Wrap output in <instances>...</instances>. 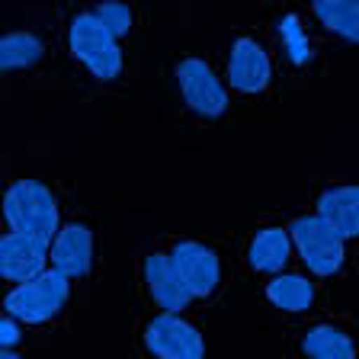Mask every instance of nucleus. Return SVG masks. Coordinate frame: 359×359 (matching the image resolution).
<instances>
[{"mask_svg": "<svg viewBox=\"0 0 359 359\" xmlns=\"http://www.w3.org/2000/svg\"><path fill=\"white\" fill-rule=\"evenodd\" d=\"M4 215H7L10 231L29 234V238L42 241L52 247V241L58 238V199L52 196V189L39 183V180H20L7 189L4 199Z\"/></svg>", "mask_w": 359, "mask_h": 359, "instance_id": "f257e3e1", "label": "nucleus"}, {"mask_svg": "<svg viewBox=\"0 0 359 359\" xmlns=\"http://www.w3.org/2000/svg\"><path fill=\"white\" fill-rule=\"evenodd\" d=\"M71 55L100 81H116L122 74V45L112 36V29L100 20L93 10L77 13L67 29Z\"/></svg>", "mask_w": 359, "mask_h": 359, "instance_id": "f03ea898", "label": "nucleus"}, {"mask_svg": "<svg viewBox=\"0 0 359 359\" xmlns=\"http://www.w3.org/2000/svg\"><path fill=\"white\" fill-rule=\"evenodd\" d=\"M67 295H71V279L65 273H58V269H45L42 276L16 285L4 299V308L16 321L42 324L52 321L55 314L67 305Z\"/></svg>", "mask_w": 359, "mask_h": 359, "instance_id": "7ed1b4c3", "label": "nucleus"}, {"mask_svg": "<svg viewBox=\"0 0 359 359\" xmlns=\"http://www.w3.org/2000/svg\"><path fill=\"white\" fill-rule=\"evenodd\" d=\"M289 238L292 247L299 250V257L305 260V266L318 276H334L337 269L344 266L346 238L340 231H334L318 212L295 218L289 228Z\"/></svg>", "mask_w": 359, "mask_h": 359, "instance_id": "20e7f679", "label": "nucleus"}, {"mask_svg": "<svg viewBox=\"0 0 359 359\" xmlns=\"http://www.w3.org/2000/svg\"><path fill=\"white\" fill-rule=\"evenodd\" d=\"M144 346L157 359H202L205 344L196 324H189L183 314H157L144 327Z\"/></svg>", "mask_w": 359, "mask_h": 359, "instance_id": "39448f33", "label": "nucleus"}, {"mask_svg": "<svg viewBox=\"0 0 359 359\" xmlns=\"http://www.w3.org/2000/svg\"><path fill=\"white\" fill-rule=\"evenodd\" d=\"M180 93L187 106L202 119H218L228 109V90L202 58H183L177 65Z\"/></svg>", "mask_w": 359, "mask_h": 359, "instance_id": "423d86ee", "label": "nucleus"}, {"mask_svg": "<svg viewBox=\"0 0 359 359\" xmlns=\"http://www.w3.org/2000/svg\"><path fill=\"white\" fill-rule=\"evenodd\" d=\"M170 257H173V263H177L180 279L193 292V299H209L212 292L218 289V283H222V263H218V254L209 244L177 241Z\"/></svg>", "mask_w": 359, "mask_h": 359, "instance_id": "0eeeda50", "label": "nucleus"}, {"mask_svg": "<svg viewBox=\"0 0 359 359\" xmlns=\"http://www.w3.org/2000/svg\"><path fill=\"white\" fill-rule=\"evenodd\" d=\"M273 81V65L269 55L257 39H238L231 45V58H228V83L241 93H260Z\"/></svg>", "mask_w": 359, "mask_h": 359, "instance_id": "6e6552de", "label": "nucleus"}, {"mask_svg": "<svg viewBox=\"0 0 359 359\" xmlns=\"http://www.w3.org/2000/svg\"><path fill=\"white\" fill-rule=\"evenodd\" d=\"M45 260H48V244L29 238V234L7 231L0 241V273L10 283H29V279L42 276Z\"/></svg>", "mask_w": 359, "mask_h": 359, "instance_id": "1a4fd4ad", "label": "nucleus"}, {"mask_svg": "<svg viewBox=\"0 0 359 359\" xmlns=\"http://www.w3.org/2000/svg\"><path fill=\"white\" fill-rule=\"evenodd\" d=\"M144 283H148V295L154 299V305L170 314H180L193 302V292L180 279L170 254H151L144 260Z\"/></svg>", "mask_w": 359, "mask_h": 359, "instance_id": "9d476101", "label": "nucleus"}, {"mask_svg": "<svg viewBox=\"0 0 359 359\" xmlns=\"http://www.w3.org/2000/svg\"><path fill=\"white\" fill-rule=\"evenodd\" d=\"M93 263V231L81 222H71L52 241V269L65 273L67 279H81Z\"/></svg>", "mask_w": 359, "mask_h": 359, "instance_id": "9b49d317", "label": "nucleus"}, {"mask_svg": "<svg viewBox=\"0 0 359 359\" xmlns=\"http://www.w3.org/2000/svg\"><path fill=\"white\" fill-rule=\"evenodd\" d=\"M318 215L344 238H359V187H330L318 199Z\"/></svg>", "mask_w": 359, "mask_h": 359, "instance_id": "f8f14e48", "label": "nucleus"}, {"mask_svg": "<svg viewBox=\"0 0 359 359\" xmlns=\"http://www.w3.org/2000/svg\"><path fill=\"white\" fill-rule=\"evenodd\" d=\"M289 254H292V238L285 228H276V224H269V228H260L250 241V266L260 269V273H279V269L289 263Z\"/></svg>", "mask_w": 359, "mask_h": 359, "instance_id": "ddd939ff", "label": "nucleus"}, {"mask_svg": "<svg viewBox=\"0 0 359 359\" xmlns=\"http://www.w3.org/2000/svg\"><path fill=\"white\" fill-rule=\"evenodd\" d=\"M302 350L308 359H356V346H353L350 334L334 324H314L302 340Z\"/></svg>", "mask_w": 359, "mask_h": 359, "instance_id": "4468645a", "label": "nucleus"}, {"mask_svg": "<svg viewBox=\"0 0 359 359\" xmlns=\"http://www.w3.org/2000/svg\"><path fill=\"white\" fill-rule=\"evenodd\" d=\"M266 299L283 311H308L314 302V285L308 283L302 273H279L266 283Z\"/></svg>", "mask_w": 359, "mask_h": 359, "instance_id": "2eb2a0df", "label": "nucleus"}, {"mask_svg": "<svg viewBox=\"0 0 359 359\" xmlns=\"http://www.w3.org/2000/svg\"><path fill=\"white\" fill-rule=\"evenodd\" d=\"M314 16L334 36L359 45V0H321L314 4Z\"/></svg>", "mask_w": 359, "mask_h": 359, "instance_id": "dca6fc26", "label": "nucleus"}, {"mask_svg": "<svg viewBox=\"0 0 359 359\" xmlns=\"http://www.w3.org/2000/svg\"><path fill=\"white\" fill-rule=\"evenodd\" d=\"M42 42L32 32H10L0 42V67L4 71H16V67H29L42 58Z\"/></svg>", "mask_w": 359, "mask_h": 359, "instance_id": "f3484780", "label": "nucleus"}, {"mask_svg": "<svg viewBox=\"0 0 359 359\" xmlns=\"http://www.w3.org/2000/svg\"><path fill=\"white\" fill-rule=\"evenodd\" d=\"M93 13L100 16V20L106 22L112 29V36L116 39H122V36H128V29H132V10L126 7V4H103V7H97Z\"/></svg>", "mask_w": 359, "mask_h": 359, "instance_id": "a211bd4d", "label": "nucleus"}, {"mask_svg": "<svg viewBox=\"0 0 359 359\" xmlns=\"http://www.w3.org/2000/svg\"><path fill=\"white\" fill-rule=\"evenodd\" d=\"M0 344H4V350H10L13 344H20V327H16V318H4V324H0Z\"/></svg>", "mask_w": 359, "mask_h": 359, "instance_id": "6ab92c4d", "label": "nucleus"}, {"mask_svg": "<svg viewBox=\"0 0 359 359\" xmlns=\"http://www.w3.org/2000/svg\"><path fill=\"white\" fill-rule=\"evenodd\" d=\"M0 359H20V356H16L13 350H4V353H0Z\"/></svg>", "mask_w": 359, "mask_h": 359, "instance_id": "aec40b11", "label": "nucleus"}]
</instances>
